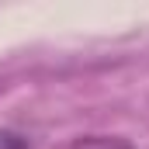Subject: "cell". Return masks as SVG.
Masks as SVG:
<instances>
[{
    "label": "cell",
    "mask_w": 149,
    "mask_h": 149,
    "mask_svg": "<svg viewBox=\"0 0 149 149\" xmlns=\"http://www.w3.org/2000/svg\"><path fill=\"white\" fill-rule=\"evenodd\" d=\"M0 149H31V142L10 128H0Z\"/></svg>",
    "instance_id": "obj_2"
},
{
    "label": "cell",
    "mask_w": 149,
    "mask_h": 149,
    "mask_svg": "<svg viewBox=\"0 0 149 149\" xmlns=\"http://www.w3.org/2000/svg\"><path fill=\"white\" fill-rule=\"evenodd\" d=\"M66 149H135V146L125 135H83V139L70 142Z\"/></svg>",
    "instance_id": "obj_1"
}]
</instances>
